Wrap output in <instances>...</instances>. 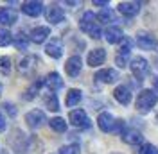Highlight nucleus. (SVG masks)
<instances>
[{
    "label": "nucleus",
    "instance_id": "1",
    "mask_svg": "<svg viewBox=\"0 0 158 154\" xmlns=\"http://www.w3.org/2000/svg\"><path fill=\"white\" fill-rule=\"evenodd\" d=\"M79 29L83 32H86L90 38L99 39L101 38V29H99V23H97V16L92 13V11H86L81 20H79Z\"/></svg>",
    "mask_w": 158,
    "mask_h": 154
},
{
    "label": "nucleus",
    "instance_id": "38",
    "mask_svg": "<svg viewBox=\"0 0 158 154\" xmlns=\"http://www.w3.org/2000/svg\"><path fill=\"white\" fill-rule=\"evenodd\" d=\"M2 154H9V152H7V151H4V152H2Z\"/></svg>",
    "mask_w": 158,
    "mask_h": 154
},
{
    "label": "nucleus",
    "instance_id": "10",
    "mask_svg": "<svg viewBox=\"0 0 158 154\" xmlns=\"http://www.w3.org/2000/svg\"><path fill=\"white\" fill-rule=\"evenodd\" d=\"M137 45L142 50H153V48L156 47V39L153 34H149V32H138L137 34Z\"/></svg>",
    "mask_w": 158,
    "mask_h": 154
},
{
    "label": "nucleus",
    "instance_id": "21",
    "mask_svg": "<svg viewBox=\"0 0 158 154\" xmlns=\"http://www.w3.org/2000/svg\"><path fill=\"white\" fill-rule=\"evenodd\" d=\"M113 97H115L117 102L124 104V106H128L129 102H131V91L126 86H117L113 90Z\"/></svg>",
    "mask_w": 158,
    "mask_h": 154
},
{
    "label": "nucleus",
    "instance_id": "36",
    "mask_svg": "<svg viewBox=\"0 0 158 154\" xmlns=\"http://www.w3.org/2000/svg\"><path fill=\"white\" fill-rule=\"evenodd\" d=\"M153 88H155V93L158 95V75L153 77Z\"/></svg>",
    "mask_w": 158,
    "mask_h": 154
},
{
    "label": "nucleus",
    "instance_id": "11",
    "mask_svg": "<svg viewBox=\"0 0 158 154\" xmlns=\"http://www.w3.org/2000/svg\"><path fill=\"white\" fill-rule=\"evenodd\" d=\"M106 61V50L104 48H94V50H90L88 52V58H86V63H88V67H99V65H102Z\"/></svg>",
    "mask_w": 158,
    "mask_h": 154
},
{
    "label": "nucleus",
    "instance_id": "18",
    "mask_svg": "<svg viewBox=\"0 0 158 154\" xmlns=\"http://www.w3.org/2000/svg\"><path fill=\"white\" fill-rule=\"evenodd\" d=\"M16 13L13 9H7V7H0V25L4 27H9V25H15L16 23Z\"/></svg>",
    "mask_w": 158,
    "mask_h": 154
},
{
    "label": "nucleus",
    "instance_id": "35",
    "mask_svg": "<svg viewBox=\"0 0 158 154\" xmlns=\"http://www.w3.org/2000/svg\"><path fill=\"white\" fill-rule=\"evenodd\" d=\"M6 129V118H4V115L0 113V131H4Z\"/></svg>",
    "mask_w": 158,
    "mask_h": 154
},
{
    "label": "nucleus",
    "instance_id": "9",
    "mask_svg": "<svg viewBox=\"0 0 158 154\" xmlns=\"http://www.w3.org/2000/svg\"><path fill=\"white\" fill-rule=\"evenodd\" d=\"M45 16H47V22H50L52 25H56V23H61V22L65 20V13H63V9H61L59 6L52 4V6H49V7H47V11H45Z\"/></svg>",
    "mask_w": 158,
    "mask_h": 154
},
{
    "label": "nucleus",
    "instance_id": "22",
    "mask_svg": "<svg viewBox=\"0 0 158 154\" xmlns=\"http://www.w3.org/2000/svg\"><path fill=\"white\" fill-rule=\"evenodd\" d=\"M43 84H45V79H38L36 83H32V84L23 91V100H32V99L40 93V88L43 86Z\"/></svg>",
    "mask_w": 158,
    "mask_h": 154
},
{
    "label": "nucleus",
    "instance_id": "26",
    "mask_svg": "<svg viewBox=\"0 0 158 154\" xmlns=\"http://www.w3.org/2000/svg\"><path fill=\"white\" fill-rule=\"evenodd\" d=\"M43 104L49 111H59V100H58V95L56 93H45L43 95Z\"/></svg>",
    "mask_w": 158,
    "mask_h": 154
},
{
    "label": "nucleus",
    "instance_id": "16",
    "mask_svg": "<svg viewBox=\"0 0 158 154\" xmlns=\"http://www.w3.org/2000/svg\"><path fill=\"white\" fill-rule=\"evenodd\" d=\"M45 86L49 88L52 93H56L58 90L63 88V79H61V75L58 72H50L49 75L45 77Z\"/></svg>",
    "mask_w": 158,
    "mask_h": 154
},
{
    "label": "nucleus",
    "instance_id": "25",
    "mask_svg": "<svg viewBox=\"0 0 158 154\" xmlns=\"http://www.w3.org/2000/svg\"><path fill=\"white\" fill-rule=\"evenodd\" d=\"M81 99H83L81 90H77V88H72V90H69V93H67L65 102H67V106H69V107H74V106H77L79 102H81Z\"/></svg>",
    "mask_w": 158,
    "mask_h": 154
},
{
    "label": "nucleus",
    "instance_id": "27",
    "mask_svg": "<svg viewBox=\"0 0 158 154\" xmlns=\"http://www.w3.org/2000/svg\"><path fill=\"white\" fill-rule=\"evenodd\" d=\"M49 125H50V129L56 131V133H65V131H67V122H65L61 116H54V118H50Z\"/></svg>",
    "mask_w": 158,
    "mask_h": 154
},
{
    "label": "nucleus",
    "instance_id": "23",
    "mask_svg": "<svg viewBox=\"0 0 158 154\" xmlns=\"http://www.w3.org/2000/svg\"><path fill=\"white\" fill-rule=\"evenodd\" d=\"M122 140L126 142V144L129 145H138V144H142V135L138 133V131H135V129H128V131H124L122 133Z\"/></svg>",
    "mask_w": 158,
    "mask_h": 154
},
{
    "label": "nucleus",
    "instance_id": "20",
    "mask_svg": "<svg viewBox=\"0 0 158 154\" xmlns=\"http://www.w3.org/2000/svg\"><path fill=\"white\" fill-rule=\"evenodd\" d=\"M45 52H47V56H50V58L59 59L63 56V45H61V41H59V39L49 41V43L45 45Z\"/></svg>",
    "mask_w": 158,
    "mask_h": 154
},
{
    "label": "nucleus",
    "instance_id": "30",
    "mask_svg": "<svg viewBox=\"0 0 158 154\" xmlns=\"http://www.w3.org/2000/svg\"><path fill=\"white\" fill-rule=\"evenodd\" d=\"M13 41V34L9 29H0V47H7Z\"/></svg>",
    "mask_w": 158,
    "mask_h": 154
},
{
    "label": "nucleus",
    "instance_id": "8",
    "mask_svg": "<svg viewBox=\"0 0 158 154\" xmlns=\"http://www.w3.org/2000/svg\"><path fill=\"white\" fill-rule=\"evenodd\" d=\"M22 13L27 14V16H40L43 13V4L38 0H29V2H23L22 4Z\"/></svg>",
    "mask_w": 158,
    "mask_h": 154
},
{
    "label": "nucleus",
    "instance_id": "5",
    "mask_svg": "<svg viewBox=\"0 0 158 154\" xmlns=\"http://www.w3.org/2000/svg\"><path fill=\"white\" fill-rule=\"evenodd\" d=\"M131 47H133V41H131L129 38L122 39V45H120V48H118V52H117V58H115V63H117L118 68L128 67V58H129V50H131Z\"/></svg>",
    "mask_w": 158,
    "mask_h": 154
},
{
    "label": "nucleus",
    "instance_id": "33",
    "mask_svg": "<svg viewBox=\"0 0 158 154\" xmlns=\"http://www.w3.org/2000/svg\"><path fill=\"white\" fill-rule=\"evenodd\" d=\"M4 107H6V111H7L11 116L16 115V107H15V104H11V102H4Z\"/></svg>",
    "mask_w": 158,
    "mask_h": 154
},
{
    "label": "nucleus",
    "instance_id": "12",
    "mask_svg": "<svg viewBox=\"0 0 158 154\" xmlns=\"http://www.w3.org/2000/svg\"><path fill=\"white\" fill-rule=\"evenodd\" d=\"M50 36V29L47 27V25H40V27H34V29L31 30L29 34V39L32 41V43H43L45 39Z\"/></svg>",
    "mask_w": 158,
    "mask_h": 154
},
{
    "label": "nucleus",
    "instance_id": "19",
    "mask_svg": "<svg viewBox=\"0 0 158 154\" xmlns=\"http://www.w3.org/2000/svg\"><path fill=\"white\" fill-rule=\"evenodd\" d=\"M104 38H106V41L108 43H111V45H115V43H120L122 39H124V34H122V29L120 27H108V29L104 30Z\"/></svg>",
    "mask_w": 158,
    "mask_h": 154
},
{
    "label": "nucleus",
    "instance_id": "15",
    "mask_svg": "<svg viewBox=\"0 0 158 154\" xmlns=\"http://www.w3.org/2000/svg\"><path fill=\"white\" fill-rule=\"evenodd\" d=\"M117 79H118L117 70H113V68H102V70H99L97 74H95V81L104 83V84H111Z\"/></svg>",
    "mask_w": 158,
    "mask_h": 154
},
{
    "label": "nucleus",
    "instance_id": "13",
    "mask_svg": "<svg viewBox=\"0 0 158 154\" xmlns=\"http://www.w3.org/2000/svg\"><path fill=\"white\" fill-rule=\"evenodd\" d=\"M81 68H83V61H81L79 56H72L65 63V72L69 74V77H77L79 72H81Z\"/></svg>",
    "mask_w": 158,
    "mask_h": 154
},
{
    "label": "nucleus",
    "instance_id": "28",
    "mask_svg": "<svg viewBox=\"0 0 158 154\" xmlns=\"http://www.w3.org/2000/svg\"><path fill=\"white\" fill-rule=\"evenodd\" d=\"M115 20V13L111 9H102L101 13L97 14V23H110V22H113Z\"/></svg>",
    "mask_w": 158,
    "mask_h": 154
},
{
    "label": "nucleus",
    "instance_id": "31",
    "mask_svg": "<svg viewBox=\"0 0 158 154\" xmlns=\"http://www.w3.org/2000/svg\"><path fill=\"white\" fill-rule=\"evenodd\" d=\"M59 154H81V147L77 144H70L59 147Z\"/></svg>",
    "mask_w": 158,
    "mask_h": 154
},
{
    "label": "nucleus",
    "instance_id": "2",
    "mask_svg": "<svg viewBox=\"0 0 158 154\" xmlns=\"http://www.w3.org/2000/svg\"><path fill=\"white\" fill-rule=\"evenodd\" d=\"M156 102H158V95L155 93V90H142L137 97L135 106L140 113H148L156 106Z\"/></svg>",
    "mask_w": 158,
    "mask_h": 154
},
{
    "label": "nucleus",
    "instance_id": "14",
    "mask_svg": "<svg viewBox=\"0 0 158 154\" xmlns=\"http://www.w3.org/2000/svg\"><path fill=\"white\" fill-rule=\"evenodd\" d=\"M97 125L101 131H104V133H110V131H113L115 129V118L110 115L108 111H104V113H101L97 116Z\"/></svg>",
    "mask_w": 158,
    "mask_h": 154
},
{
    "label": "nucleus",
    "instance_id": "24",
    "mask_svg": "<svg viewBox=\"0 0 158 154\" xmlns=\"http://www.w3.org/2000/svg\"><path fill=\"white\" fill-rule=\"evenodd\" d=\"M29 36L27 34H23V32H18V34H15L13 36V45L18 48V50H22V52H25L27 48H29Z\"/></svg>",
    "mask_w": 158,
    "mask_h": 154
},
{
    "label": "nucleus",
    "instance_id": "37",
    "mask_svg": "<svg viewBox=\"0 0 158 154\" xmlns=\"http://www.w3.org/2000/svg\"><path fill=\"white\" fill-rule=\"evenodd\" d=\"M0 95H2V84H0Z\"/></svg>",
    "mask_w": 158,
    "mask_h": 154
},
{
    "label": "nucleus",
    "instance_id": "17",
    "mask_svg": "<svg viewBox=\"0 0 158 154\" xmlns=\"http://www.w3.org/2000/svg\"><path fill=\"white\" fill-rule=\"evenodd\" d=\"M117 9L124 16H135L140 11V2H120L117 6Z\"/></svg>",
    "mask_w": 158,
    "mask_h": 154
},
{
    "label": "nucleus",
    "instance_id": "29",
    "mask_svg": "<svg viewBox=\"0 0 158 154\" xmlns=\"http://www.w3.org/2000/svg\"><path fill=\"white\" fill-rule=\"evenodd\" d=\"M11 70H13V61L9 56H2L0 58V74L2 75H9Z\"/></svg>",
    "mask_w": 158,
    "mask_h": 154
},
{
    "label": "nucleus",
    "instance_id": "3",
    "mask_svg": "<svg viewBox=\"0 0 158 154\" xmlns=\"http://www.w3.org/2000/svg\"><path fill=\"white\" fill-rule=\"evenodd\" d=\"M38 65H40L38 56L29 54V56H25V58L18 63V72L22 74V75H31V74H34V72H36Z\"/></svg>",
    "mask_w": 158,
    "mask_h": 154
},
{
    "label": "nucleus",
    "instance_id": "34",
    "mask_svg": "<svg viewBox=\"0 0 158 154\" xmlns=\"http://www.w3.org/2000/svg\"><path fill=\"white\" fill-rule=\"evenodd\" d=\"M94 6H99V7H104V9H106L108 0H94Z\"/></svg>",
    "mask_w": 158,
    "mask_h": 154
},
{
    "label": "nucleus",
    "instance_id": "6",
    "mask_svg": "<svg viewBox=\"0 0 158 154\" xmlns=\"http://www.w3.org/2000/svg\"><path fill=\"white\" fill-rule=\"evenodd\" d=\"M25 122H27V125L31 129H38V127H41L47 122V116H45V113L41 109H31L25 115Z\"/></svg>",
    "mask_w": 158,
    "mask_h": 154
},
{
    "label": "nucleus",
    "instance_id": "4",
    "mask_svg": "<svg viewBox=\"0 0 158 154\" xmlns=\"http://www.w3.org/2000/svg\"><path fill=\"white\" fill-rule=\"evenodd\" d=\"M129 67H131V74L137 77L138 81H140V79H144V77L149 74V63L144 58H140V56H137V58L131 59Z\"/></svg>",
    "mask_w": 158,
    "mask_h": 154
},
{
    "label": "nucleus",
    "instance_id": "7",
    "mask_svg": "<svg viewBox=\"0 0 158 154\" xmlns=\"http://www.w3.org/2000/svg\"><path fill=\"white\" fill-rule=\"evenodd\" d=\"M69 120L72 125H76V127H90V120L86 113H85V109H72L69 113Z\"/></svg>",
    "mask_w": 158,
    "mask_h": 154
},
{
    "label": "nucleus",
    "instance_id": "32",
    "mask_svg": "<svg viewBox=\"0 0 158 154\" xmlns=\"http://www.w3.org/2000/svg\"><path fill=\"white\" fill-rule=\"evenodd\" d=\"M138 154H158V149L153 144H142Z\"/></svg>",
    "mask_w": 158,
    "mask_h": 154
}]
</instances>
